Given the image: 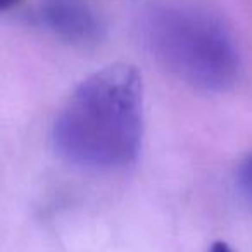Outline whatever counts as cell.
Segmentation results:
<instances>
[{
	"label": "cell",
	"mask_w": 252,
	"mask_h": 252,
	"mask_svg": "<svg viewBox=\"0 0 252 252\" xmlns=\"http://www.w3.org/2000/svg\"><path fill=\"white\" fill-rule=\"evenodd\" d=\"M142 33L152 56L173 76L202 92H224L237 81L240 54L214 12L183 0L151 4Z\"/></svg>",
	"instance_id": "7a4b0ae2"
},
{
	"label": "cell",
	"mask_w": 252,
	"mask_h": 252,
	"mask_svg": "<svg viewBox=\"0 0 252 252\" xmlns=\"http://www.w3.org/2000/svg\"><path fill=\"white\" fill-rule=\"evenodd\" d=\"M144 137V87L130 64H111L83 80L57 114L52 142L73 166L119 171L137 161Z\"/></svg>",
	"instance_id": "6da1fadb"
},
{
	"label": "cell",
	"mask_w": 252,
	"mask_h": 252,
	"mask_svg": "<svg viewBox=\"0 0 252 252\" xmlns=\"http://www.w3.org/2000/svg\"><path fill=\"white\" fill-rule=\"evenodd\" d=\"M237 185L247 199L252 200V152L244 158L237 169Z\"/></svg>",
	"instance_id": "277c9868"
},
{
	"label": "cell",
	"mask_w": 252,
	"mask_h": 252,
	"mask_svg": "<svg viewBox=\"0 0 252 252\" xmlns=\"http://www.w3.org/2000/svg\"><path fill=\"white\" fill-rule=\"evenodd\" d=\"M209 252H235V251L228 244H224V242H214V244L211 245Z\"/></svg>",
	"instance_id": "5b68a950"
},
{
	"label": "cell",
	"mask_w": 252,
	"mask_h": 252,
	"mask_svg": "<svg viewBox=\"0 0 252 252\" xmlns=\"http://www.w3.org/2000/svg\"><path fill=\"white\" fill-rule=\"evenodd\" d=\"M35 16L40 26L69 45L94 47L104 38V21L87 0H38Z\"/></svg>",
	"instance_id": "3957f363"
},
{
	"label": "cell",
	"mask_w": 252,
	"mask_h": 252,
	"mask_svg": "<svg viewBox=\"0 0 252 252\" xmlns=\"http://www.w3.org/2000/svg\"><path fill=\"white\" fill-rule=\"evenodd\" d=\"M21 0H0V12L7 11V9L14 7V5H18Z\"/></svg>",
	"instance_id": "8992f818"
}]
</instances>
